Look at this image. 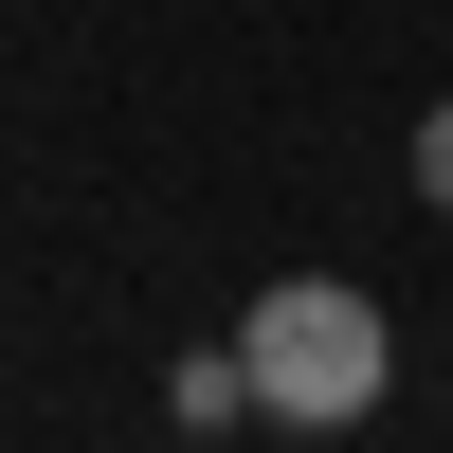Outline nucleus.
Masks as SVG:
<instances>
[{
	"mask_svg": "<svg viewBox=\"0 0 453 453\" xmlns=\"http://www.w3.org/2000/svg\"><path fill=\"white\" fill-rule=\"evenodd\" d=\"M236 363H254V418L273 435H363L381 418V290H345V273H273L236 309Z\"/></svg>",
	"mask_w": 453,
	"mask_h": 453,
	"instance_id": "1",
	"label": "nucleus"
},
{
	"mask_svg": "<svg viewBox=\"0 0 453 453\" xmlns=\"http://www.w3.org/2000/svg\"><path fill=\"white\" fill-rule=\"evenodd\" d=\"M164 418H181V435H236V418H254V363H236V345H200V363L164 381Z\"/></svg>",
	"mask_w": 453,
	"mask_h": 453,
	"instance_id": "2",
	"label": "nucleus"
},
{
	"mask_svg": "<svg viewBox=\"0 0 453 453\" xmlns=\"http://www.w3.org/2000/svg\"><path fill=\"white\" fill-rule=\"evenodd\" d=\"M418 200L453 218V109H418Z\"/></svg>",
	"mask_w": 453,
	"mask_h": 453,
	"instance_id": "3",
	"label": "nucleus"
}]
</instances>
